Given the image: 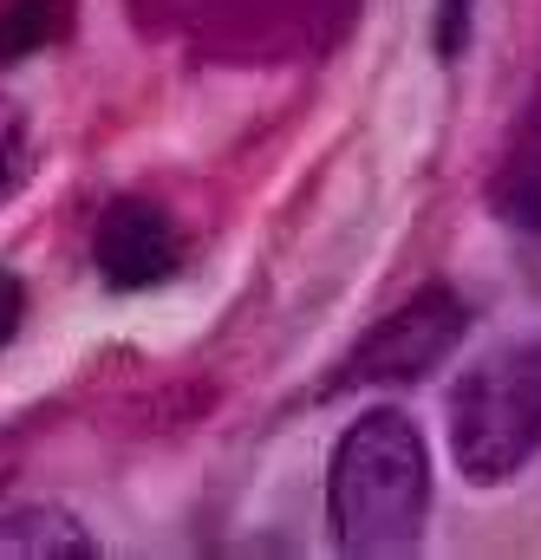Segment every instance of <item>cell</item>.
I'll return each instance as SVG.
<instances>
[{
	"mask_svg": "<svg viewBox=\"0 0 541 560\" xmlns=\"http://www.w3.org/2000/svg\"><path fill=\"white\" fill-rule=\"evenodd\" d=\"M326 515L339 555L392 560L424 541L430 522V450L417 423L392 405L346 423L326 476Z\"/></svg>",
	"mask_w": 541,
	"mask_h": 560,
	"instance_id": "1",
	"label": "cell"
},
{
	"mask_svg": "<svg viewBox=\"0 0 541 560\" xmlns=\"http://www.w3.org/2000/svg\"><path fill=\"white\" fill-rule=\"evenodd\" d=\"M450 463L463 482L496 489L541 456V339H509L450 385Z\"/></svg>",
	"mask_w": 541,
	"mask_h": 560,
	"instance_id": "2",
	"label": "cell"
},
{
	"mask_svg": "<svg viewBox=\"0 0 541 560\" xmlns=\"http://www.w3.org/2000/svg\"><path fill=\"white\" fill-rule=\"evenodd\" d=\"M470 332V313L450 287H417L399 313H385L372 332H359L353 359L339 365V392L366 385V392H399V385H417L430 378Z\"/></svg>",
	"mask_w": 541,
	"mask_h": 560,
	"instance_id": "3",
	"label": "cell"
},
{
	"mask_svg": "<svg viewBox=\"0 0 541 560\" xmlns=\"http://www.w3.org/2000/svg\"><path fill=\"white\" fill-rule=\"evenodd\" d=\"M359 0H209L203 46L222 59H293L346 39Z\"/></svg>",
	"mask_w": 541,
	"mask_h": 560,
	"instance_id": "4",
	"label": "cell"
},
{
	"mask_svg": "<svg viewBox=\"0 0 541 560\" xmlns=\"http://www.w3.org/2000/svg\"><path fill=\"white\" fill-rule=\"evenodd\" d=\"M92 255H99V275L131 293V287H157V280L176 275L183 242H176V229H170V215L157 202L125 196V202L105 209V222L92 235Z\"/></svg>",
	"mask_w": 541,
	"mask_h": 560,
	"instance_id": "5",
	"label": "cell"
},
{
	"mask_svg": "<svg viewBox=\"0 0 541 560\" xmlns=\"http://www.w3.org/2000/svg\"><path fill=\"white\" fill-rule=\"evenodd\" d=\"M490 202H496L503 222L541 235V79H536V92L522 98L516 125H509L503 163H496V176H490Z\"/></svg>",
	"mask_w": 541,
	"mask_h": 560,
	"instance_id": "6",
	"label": "cell"
},
{
	"mask_svg": "<svg viewBox=\"0 0 541 560\" xmlns=\"http://www.w3.org/2000/svg\"><path fill=\"white\" fill-rule=\"evenodd\" d=\"M59 560V555H79L92 560L99 541L53 502H20V509H0V560Z\"/></svg>",
	"mask_w": 541,
	"mask_h": 560,
	"instance_id": "7",
	"label": "cell"
},
{
	"mask_svg": "<svg viewBox=\"0 0 541 560\" xmlns=\"http://www.w3.org/2000/svg\"><path fill=\"white\" fill-rule=\"evenodd\" d=\"M72 26V0H7L0 7V66L53 46Z\"/></svg>",
	"mask_w": 541,
	"mask_h": 560,
	"instance_id": "8",
	"label": "cell"
},
{
	"mask_svg": "<svg viewBox=\"0 0 541 560\" xmlns=\"http://www.w3.org/2000/svg\"><path fill=\"white\" fill-rule=\"evenodd\" d=\"M430 39H437V52H444V59H457V52H463V39H470V0H444V7H437V20H430Z\"/></svg>",
	"mask_w": 541,
	"mask_h": 560,
	"instance_id": "9",
	"label": "cell"
},
{
	"mask_svg": "<svg viewBox=\"0 0 541 560\" xmlns=\"http://www.w3.org/2000/svg\"><path fill=\"white\" fill-rule=\"evenodd\" d=\"M20 163H26V131H20V118H13V112H0V196L13 189Z\"/></svg>",
	"mask_w": 541,
	"mask_h": 560,
	"instance_id": "10",
	"label": "cell"
},
{
	"mask_svg": "<svg viewBox=\"0 0 541 560\" xmlns=\"http://www.w3.org/2000/svg\"><path fill=\"white\" fill-rule=\"evenodd\" d=\"M20 319H26V287H20V275H0V352L20 332Z\"/></svg>",
	"mask_w": 541,
	"mask_h": 560,
	"instance_id": "11",
	"label": "cell"
},
{
	"mask_svg": "<svg viewBox=\"0 0 541 560\" xmlns=\"http://www.w3.org/2000/svg\"><path fill=\"white\" fill-rule=\"evenodd\" d=\"M143 7H150V0H143Z\"/></svg>",
	"mask_w": 541,
	"mask_h": 560,
	"instance_id": "12",
	"label": "cell"
}]
</instances>
